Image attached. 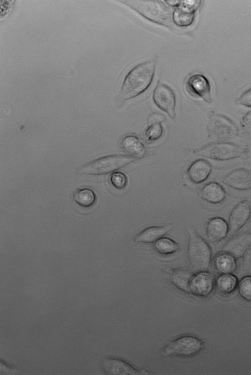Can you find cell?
Segmentation results:
<instances>
[{"label":"cell","instance_id":"2e32d148","mask_svg":"<svg viewBox=\"0 0 251 375\" xmlns=\"http://www.w3.org/2000/svg\"><path fill=\"white\" fill-rule=\"evenodd\" d=\"M211 171L210 163L206 160L200 159L191 164L187 170V175L191 182L199 184L207 179Z\"/></svg>","mask_w":251,"mask_h":375},{"label":"cell","instance_id":"83f0119b","mask_svg":"<svg viewBox=\"0 0 251 375\" xmlns=\"http://www.w3.org/2000/svg\"><path fill=\"white\" fill-rule=\"evenodd\" d=\"M240 123L243 130L246 133L251 135V110L246 113L242 117Z\"/></svg>","mask_w":251,"mask_h":375},{"label":"cell","instance_id":"603a6c76","mask_svg":"<svg viewBox=\"0 0 251 375\" xmlns=\"http://www.w3.org/2000/svg\"><path fill=\"white\" fill-rule=\"evenodd\" d=\"M73 197L75 203L83 208L91 207L96 199L94 192L87 188L77 190L74 193Z\"/></svg>","mask_w":251,"mask_h":375},{"label":"cell","instance_id":"ac0fdd59","mask_svg":"<svg viewBox=\"0 0 251 375\" xmlns=\"http://www.w3.org/2000/svg\"><path fill=\"white\" fill-rule=\"evenodd\" d=\"M202 199L212 204L222 202L226 197V192L223 187L215 182H209L205 185L201 191Z\"/></svg>","mask_w":251,"mask_h":375},{"label":"cell","instance_id":"5bb4252c","mask_svg":"<svg viewBox=\"0 0 251 375\" xmlns=\"http://www.w3.org/2000/svg\"><path fill=\"white\" fill-rule=\"evenodd\" d=\"M223 182L237 190H244L251 188V170L238 168L230 172L224 178Z\"/></svg>","mask_w":251,"mask_h":375},{"label":"cell","instance_id":"9a60e30c","mask_svg":"<svg viewBox=\"0 0 251 375\" xmlns=\"http://www.w3.org/2000/svg\"><path fill=\"white\" fill-rule=\"evenodd\" d=\"M206 236L212 242H218L224 239L229 234L228 223L223 218L214 217L207 223L206 229Z\"/></svg>","mask_w":251,"mask_h":375},{"label":"cell","instance_id":"30bf717a","mask_svg":"<svg viewBox=\"0 0 251 375\" xmlns=\"http://www.w3.org/2000/svg\"><path fill=\"white\" fill-rule=\"evenodd\" d=\"M103 371L109 375H139L150 374L145 369L137 370L127 362L116 358H106L101 363Z\"/></svg>","mask_w":251,"mask_h":375},{"label":"cell","instance_id":"4316f807","mask_svg":"<svg viewBox=\"0 0 251 375\" xmlns=\"http://www.w3.org/2000/svg\"><path fill=\"white\" fill-rule=\"evenodd\" d=\"M110 182L114 187L121 190L125 188L127 185V178L121 172H114L110 175Z\"/></svg>","mask_w":251,"mask_h":375},{"label":"cell","instance_id":"7402d4cb","mask_svg":"<svg viewBox=\"0 0 251 375\" xmlns=\"http://www.w3.org/2000/svg\"><path fill=\"white\" fill-rule=\"evenodd\" d=\"M217 290L224 294L233 292L238 285L237 278L232 274H222L216 279Z\"/></svg>","mask_w":251,"mask_h":375},{"label":"cell","instance_id":"277c9868","mask_svg":"<svg viewBox=\"0 0 251 375\" xmlns=\"http://www.w3.org/2000/svg\"><path fill=\"white\" fill-rule=\"evenodd\" d=\"M202 156L216 160H227L246 156V149L235 144L219 142L207 144L196 150Z\"/></svg>","mask_w":251,"mask_h":375},{"label":"cell","instance_id":"e0dca14e","mask_svg":"<svg viewBox=\"0 0 251 375\" xmlns=\"http://www.w3.org/2000/svg\"><path fill=\"white\" fill-rule=\"evenodd\" d=\"M170 225L161 226H150L142 230L134 238V241L144 243L155 242L169 232Z\"/></svg>","mask_w":251,"mask_h":375},{"label":"cell","instance_id":"ffe728a7","mask_svg":"<svg viewBox=\"0 0 251 375\" xmlns=\"http://www.w3.org/2000/svg\"><path fill=\"white\" fill-rule=\"evenodd\" d=\"M122 147L128 155L137 159L145 153V148L139 139L133 135H127L121 141Z\"/></svg>","mask_w":251,"mask_h":375},{"label":"cell","instance_id":"8992f818","mask_svg":"<svg viewBox=\"0 0 251 375\" xmlns=\"http://www.w3.org/2000/svg\"><path fill=\"white\" fill-rule=\"evenodd\" d=\"M208 126L211 136L221 142L234 138L238 134L236 125L229 118L222 115H212Z\"/></svg>","mask_w":251,"mask_h":375},{"label":"cell","instance_id":"7c38bea8","mask_svg":"<svg viewBox=\"0 0 251 375\" xmlns=\"http://www.w3.org/2000/svg\"><path fill=\"white\" fill-rule=\"evenodd\" d=\"M186 85L190 93L203 99L207 102H211L210 84L205 76L194 74L187 79Z\"/></svg>","mask_w":251,"mask_h":375},{"label":"cell","instance_id":"cb8c5ba5","mask_svg":"<svg viewBox=\"0 0 251 375\" xmlns=\"http://www.w3.org/2000/svg\"><path fill=\"white\" fill-rule=\"evenodd\" d=\"M153 247L157 253L167 255L177 252L179 249V245L170 238L161 237L154 242Z\"/></svg>","mask_w":251,"mask_h":375},{"label":"cell","instance_id":"484cf974","mask_svg":"<svg viewBox=\"0 0 251 375\" xmlns=\"http://www.w3.org/2000/svg\"><path fill=\"white\" fill-rule=\"evenodd\" d=\"M240 296L245 300L251 301V276L242 278L238 283Z\"/></svg>","mask_w":251,"mask_h":375},{"label":"cell","instance_id":"5b68a950","mask_svg":"<svg viewBox=\"0 0 251 375\" xmlns=\"http://www.w3.org/2000/svg\"><path fill=\"white\" fill-rule=\"evenodd\" d=\"M203 342L192 336H183L170 341L164 348L165 356L190 357L196 355L203 348Z\"/></svg>","mask_w":251,"mask_h":375},{"label":"cell","instance_id":"7a4b0ae2","mask_svg":"<svg viewBox=\"0 0 251 375\" xmlns=\"http://www.w3.org/2000/svg\"><path fill=\"white\" fill-rule=\"evenodd\" d=\"M189 242L187 256L193 271H208L211 259V250L207 242L193 228L188 230Z\"/></svg>","mask_w":251,"mask_h":375},{"label":"cell","instance_id":"d4e9b609","mask_svg":"<svg viewBox=\"0 0 251 375\" xmlns=\"http://www.w3.org/2000/svg\"><path fill=\"white\" fill-rule=\"evenodd\" d=\"M163 128L160 123H154L147 128L145 132L146 139L150 142L159 139L162 135Z\"/></svg>","mask_w":251,"mask_h":375},{"label":"cell","instance_id":"f546056e","mask_svg":"<svg viewBox=\"0 0 251 375\" xmlns=\"http://www.w3.org/2000/svg\"><path fill=\"white\" fill-rule=\"evenodd\" d=\"M238 101L245 106L251 108V87L241 94Z\"/></svg>","mask_w":251,"mask_h":375},{"label":"cell","instance_id":"9c48e42d","mask_svg":"<svg viewBox=\"0 0 251 375\" xmlns=\"http://www.w3.org/2000/svg\"><path fill=\"white\" fill-rule=\"evenodd\" d=\"M251 206L246 200L239 202L232 210L228 219L229 234L233 235L247 223L250 217Z\"/></svg>","mask_w":251,"mask_h":375},{"label":"cell","instance_id":"44dd1931","mask_svg":"<svg viewBox=\"0 0 251 375\" xmlns=\"http://www.w3.org/2000/svg\"><path fill=\"white\" fill-rule=\"evenodd\" d=\"M193 275L191 272L185 269H176L170 273L169 279L178 289L189 293V284Z\"/></svg>","mask_w":251,"mask_h":375},{"label":"cell","instance_id":"3957f363","mask_svg":"<svg viewBox=\"0 0 251 375\" xmlns=\"http://www.w3.org/2000/svg\"><path fill=\"white\" fill-rule=\"evenodd\" d=\"M137 159L125 155H111L102 157L85 164L78 170L81 174L103 175L119 169Z\"/></svg>","mask_w":251,"mask_h":375},{"label":"cell","instance_id":"6da1fadb","mask_svg":"<svg viewBox=\"0 0 251 375\" xmlns=\"http://www.w3.org/2000/svg\"><path fill=\"white\" fill-rule=\"evenodd\" d=\"M156 62L150 60L134 67L126 76L120 91L122 101L134 98L144 92L153 79Z\"/></svg>","mask_w":251,"mask_h":375},{"label":"cell","instance_id":"52a82bcc","mask_svg":"<svg viewBox=\"0 0 251 375\" xmlns=\"http://www.w3.org/2000/svg\"><path fill=\"white\" fill-rule=\"evenodd\" d=\"M153 99L155 104L172 118L175 117V95L166 84L158 83L154 89Z\"/></svg>","mask_w":251,"mask_h":375},{"label":"cell","instance_id":"ba28073f","mask_svg":"<svg viewBox=\"0 0 251 375\" xmlns=\"http://www.w3.org/2000/svg\"><path fill=\"white\" fill-rule=\"evenodd\" d=\"M215 283L214 275L207 271L193 274L189 284V293L205 297L212 292Z\"/></svg>","mask_w":251,"mask_h":375},{"label":"cell","instance_id":"1f68e13d","mask_svg":"<svg viewBox=\"0 0 251 375\" xmlns=\"http://www.w3.org/2000/svg\"><path fill=\"white\" fill-rule=\"evenodd\" d=\"M246 228L247 230L251 232V219L247 223L246 225Z\"/></svg>","mask_w":251,"mask_h":375},{"label":"cell","instance_id":"4fadbf2b","mask_svg":"<svg viewBox=\"0 0 251 375\" xmlns=\"http://www.w3.org/2000/svg\"><path fill=\"white\" fill-rule=\"evenodd\" d=\"M251 244V233H243L235 236L228 240L222 249L236 259L243 257L245 252Z\"/></svg>","mask_w":251,"mask_h":375},{"label":"cell","instance_id":"4dcf8cb0","mask_svg":"<svg viewBox=\"0 0 251 375\" xmlns=\"http://www.w3.org/2000/svg\"><path fill=\"white\" fill-rule=\"evenodd\" d=\"M19 372V370L17 368L5 363V362L2 361H0V375L16 374V373Z\"/></svg>","mask_w":251,"mask_h":375},{"label":"cell","instance_id":"8fae6325","mask_svg":"<svg viewBox=\"0 0 251 375\" xmlns=\"http://www.w3.org/2000/svg\"><path fill=\"white\" fill-rule=\"evenodd\" d=\"M182 2V1H181ZM176 7L173 14V20L178 26L186 27L193 22L195 13L200 5V0L182 1Z\"/></svg>","mask_w":251,"mask_h":375},{"label":"cell","instance_id":"d6986e66","mask_svg":"<svg viewBox=\"0 0 251 375\" xmlns=\"http://www.w3.org/2000/svg\"><path fill=\"white\" fill-rule=\"evenodd\" d=\"M236 258L231 254L221 251L214 259V265L216 271L222 274H232L237 268Z\"/></svg>","mask_w":251,"mask_h":375},{"label":"cell","instance_id":"f1b7e54d","mask_svg":"<svg viewBox=\"0 0 251 375\" xmlns=\"http://www.w3.org/2000/svg\"><path fill=\"white\" fill-rule=\"evenodd\" d=\"M243 268L247 272L251 274V244L243 256Z\"/></svg>","mask_w":251,"mask_h":375}]
</instances>
